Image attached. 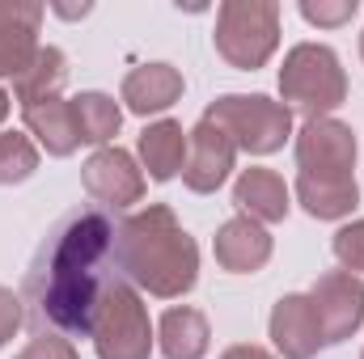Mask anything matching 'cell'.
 <instances>
[{
    "label": "cell",
    "instance_id": "6da1fadb",
    "mask_svg": "<svg viewBox=\"0 0 364 359\" xmlns=\"http://www.w3.org/2000/svg\"><path fill=\"white\" fill-rule=\"evenodd\" d=\"M114 279V220L102 207L60 216L26 270V304L34 334L90 338L93 313Z\"/></svg>",
    "mask_w": 364,
    "mask_h": 359
},
{
    "label": "cell",
    "instance_id": "7a4b0ae2",
    "mask_svg": "<svg viewBox=\"0 0 364 359\" xmlns=\"http://www.w3.org/2000/svg\"><path fill=\"white\" fill-rule=\"evenodd\" d=\"M114 267L132 287L178 300L199 279V245L166 203H149L114 224Z\"/></svg>",
    "mask_w": 364,
    "mask_h": 359
},
{
    "label": "cell",
    "instance_id": "3957f363",
    "mask_svg": "<svg viewBox=\"0 0 364 359\" xmlns=\"http://www.w3.org/2000/svg\"><path fill=\"white\" fill-rule=\"evenodd\" d=\"M279 97L288 110H301L305 118H331V110L348 101V77L339 55L322 43L292 47L279 68Z\"/></svg>",
    "mask_w": 364,
    "mask_h": 359
},
{
    "label": "cell",
    "instance_id": "277c9868",
    "mask_svg": "<svg viewBox=\"0 0 364 359\" xmlns=\"http://www.w3.org/2000/svg\"><path fill=\"white\" fill-rule=\"evenodd\" d=\"M203 118L216 123L233 140V148L250 157H272L292 136V110L263 93H225L203 110Z\"/></svg>",
    "mask_w": 364,
    "mask_h": 359
},
{
    "label": "cell",
    "instance_id": "5b68a950",
    "mask_svg": "<svg viewBox=\"0 0 364 359\" xmlns=\"http://www.w3.org/2000/svg\"><path fill=\"white\" fill-rule=\"evenodd\" d=\"M216 51L225 64L255 72L279 47V4L272 0H225L216 13Z\"/></svg>",
    "mask_w": 364,
    "mask_h": 359
},
{
    "label": "cell",
    "instance_id": "8992f818",
    "mask_svg": "<svg viewBox=\"0 0 364 359\" xmlns=\"http://www.w3.org/2000/svg\"><path fill=\"white\" fill-rule=\"evenodd\" d=\"M97 359H149L153 355V326H149V309L136 296V287L127 279H110L102 292V304L93 313L90 330Z\"/></svg>",
    "mask_w": 364,
    "mask_h": 359
},
{
    "label": "cell",
    "instance_id": "52a82bcc",
    "mask_svg": "<svg viewBox=\"0 0 364 359\" xmlns=\"http://www.w3.org/2000/svg\"><path fill=\"white\" fill-rule=\"evenodd\" d=\"M296 165L305 178H356V131L339 118H305L296 131Z\"/></svg>",
    "mask_w": 364,
    "mask_h": 359
},
{
    "label": "cell",
    "instance_id": "ba28073f",
    "mask_svg": "<svg viewBox=\"0 0 364 359\" xmlns=\"http://www.w3.org/2000/svg\"><path fill=\"white\" fill-rule=\"evenodd\" d=\"M309 300L318 309L326 343H343V338H352L364 326V279L352 275V270H326V275H318Z\"/></svg>",
    "mask_w": 364,
    "mask_h": 359
},
{
    "label": "cell",
    "instance_id": "9c48e42d",
    "mask_svg": "<svg viewBox=\"0 0 364 359\" xmlns=\"http://www.w3.org/2000/svg\"><path fill=\"white\" fill-rule=\"evenodd\" d=\"M233 161H237V148H233V140H229L216 123L199 118V123L186 131V165H182L186 190H195V194L220 190L225 178L233 174Z\"/></svg>",
    "mask_w": 364,
    "mask_h": 359
},
{
    "label": "cell",
    "instance_id": "30bf717a",
    "mask_svg": "<svg viewBox=\"0 0 364 359\" xmlns=\"http://www.w3.org/2000/svg\"><path fill=\"white\" fill-rule=\"evenodd\" d=\"M81 182H85L90 199L102 203V211L106 207L123 211V207L144 199V174H140L136 157L123 153V148H97L85 161V170H81Z\"/></svg>",
    "mask_w": 364,
    "mask_h": 359
},
{
    "label": "cell",
    "instance_id": "8fae6325",
    "mask_svg": "<svg viewBox=\"0 0 364 359\" xmlns=\"http://www.w3.org/2000/svg\"><path fill=\"white\" fill-rule=\"evenodd\" d=\"M272 343L284 359H314L318 347L326 343L322 338V321H318V309L309 296L292 292V296H279L272 309Z\"/></svg>",
    "mask_w": 364,
    "mask_h": 359
},
{
    "label": "cell",
    "instance_id": "7c38bea8",
    "mask_svg": "<svg viewBox=\"0 0 364 359\" xmlns=\"http://www.w3.org/2000/svg\"><path fill=\"white\" fill-rule=\"evenodd\" d=\"M38 26H43V4L0 0V77L26 72V64L38 55Z\"/></svg>",
    "mask_w": 364,
    "mask_h": 359
},
{
    "label": "cell",
    "instance_id": "4fadbf2b",
    "mask_svg": "<svg viewBox=\"0 0 364 359\" xmlns=\"http://www.w3.org/2000/svg\"><path fill=\"white\" fill-rule=\"evenodd\" d=\"M212 254L229 275H255L272 258V233L259 220H250V216H233V220H225L216 228Z\"/></svg>",
    "mask_w": 364,
    "mask_h": 359
},
{
    "label": "cell",
    "instance_id": "5bb4252c",
    "mask_svg": "<svg viewBox=\"0 0 364 359\" xmlns=\"http://www.w3.org/2000/svg\"><path fill=\"white\" fill-rule=\"evenodd\" d=\"M182 97V72L174 64H140L123 77V101L132 114H161Z\"/></svg>",
    "mask_w": 364,
    "mask_h": 359
},
{
    "label": "cell",
    "instance_id": "9a60e30c",
    "mask_svg": "<svg viewBox=\"0 0 364 359\" xmlns=\"http://www.w3.org/2000/svg\"><path fill=\"white\" fill-rule=\"evenodd\" d=\"M233 203L242 207V216H250L259 224H279L288 216V207H292L284 178L275 170H263V165L242 170V178L233 182Z\"/></svg>",
    "mask_w": 364,
    "mask_h": 359
},
{
    "label": "cell",
    "instance_id": "2e32d148",
    "mask_svg": "<svg viewBox=\"0 0 364 359\" xmlns=\"http://www.w3.org/2000/svg\"><path fill=\"white\" fill-rule=\"evenodd\" d=\"M26 127H30V136H38V144L51 157H73L81 148L73 101H64V97H47V101L26 106Z\"/></svg>",
    "mask_w": 364,
    "mask_h": 359
},
{
    "label": "cell",
    "instance_id": "e0dca14e",
    "mask_svg": "<svg viewBox=\"0 0 364 359\" xmlns=\"http://www.w3.org/2000/svg\"><path fill=\"white\" fill-rule=\"evenodd\" d=\"M140 161H144L153 182H170L174 174H182V165H186V131H182V123H174V118L149 123L140 131Z\"/></svg>",
    "mask_w": 364,
    "mask_h": 359
},
{
    "label": "cell",
    "instance_id": "ac0fdd59",
    "mask_svg": "<svg viewBox=\"0 0 364 359\" xmlns=\"http://www.w3.org/2000/svg\"><path fill=\"white\" fill-rule=\"evenodd\" d=\"M157 343H161V355L166 359H203L212 347V330H208V317L199 309H166L161 326H157Z\"/></svg>",
    "mask_w": 364,
    "mask_h": 359
},
{
    "label": "cell",
    "instance_id": "d6986e66",
    "mask_svg": "<svg viewBox=\"0 0 364 359\" xmlns=\"http://www.w3.org/2000/svg\"><path fill=\"white\" fill-rule=\"evenodd\" d=\"M296 199L314 220H343L360 203L356 178H296Z\"/></svg>",
    "mask_w": 364,
    "mask_h": 359
},
{
    "label": "cell",
    "instance_id": "ffe728a7",
    "mask_svg": "<svg viewBox=\"0 0 364 359\" xmlns=\"http://www.w3.org/2000/svg\"><path fill=\"white\" fill-rule=\"evenodd\" d=\"M64 81H68V55L60 47H38V55L26 64V72L13 77V93L21 106H34V101L60 97Z\"/></svg>",
    "mask_w": 364,
    "mask_h": 359
},
{
    "label": "cell",
    "instance_id": "44dd1931",
    "mask_svg": "<svg viewBox=\"0 0 364 359\" xmlns=\"http://www.w3.org/2000/svg\"><path fill=\"white\" fill-rule=\"evenodd\" d=\"M73 118H77V136H81V144L110 148V140L119 136L123 110H119L114 97H106V93H81V97H73Z\"/></svg>",
    "mask_w": 364,
    "mask_h": 359
},
{
    "label": "cell",
    "instance_id": "7402d4cb",
    "mask_svg": "<svg viewBox=\"0 0 364 359\" xmlns=\"http://www.w3.org/2000/svg\"><path fill=\"white\" fill-rule=\"evenodd\" d=\"M34 170H38V148L30 144V136L4 131V136H0V186L26 182Z\"/></svg>",
    "mask_w": 364,
    "mask_h": 359
},
{
    "label": "cell",
    "instance_id": "603a6c76",
    "mask_svg": "<svg viewBox=\"0 0 364 359\" xmlns=\"http://www.w3.org/2000/svg\"><path fill=\"white\" fill-rule=\"evenodd\" d=\"M335 258L343 270L364 275V220H352L335 233Z\"/></svg>",
    "mask_w": 364,
    "mask_h": 359
},
{
    "label": "cell",
    "instance_id": "cb8c5ba5",
    "mask_svg": "<svg viewBox=\"0 0 364 359\" xmlns=\"http://www.w3.org/2000/svg\"><path fill=\"white\" fill-rule=\"evenodd\" d=\"M360 13V4L356 0H301V17L309 21V26H343V21H352Z\"/></svg>",
    "mask_w": 364,
    "mask_h": 359
},
{
    "label": "cell",
    "instance_id": "d4e9b609",
    "mask_svg": "<svg viewBox=\"0 0 364 359\" xmlns=\"http://www.w3.org/2000/svg\"><path fill=\"white\" fill-rule=\"evenodd\" d=\"M17 359H81V351L73 347V338H60V334H34Z\"/></svg>",
    "mask_w": 364,
    "mask_h": 359
},
{
    "label": "cell",
    "instance_id": "484cf974",
    "mask_svg": "<svg viewBox=\"0 0 364 359\" xmlns=\"http://www.w3.org/2000/svg\"><path fill=\"white\" fill-rule=\"evenodd\" d=\"M21 304H26V300H21V296H13V292L0 283V347L21 330V317H26V309H21Z\"/></svg>",
    "mask_w": 364,
    "mask_h": 359
},
{
    "label": "cell",
    "instance_id": "4316f807",
    "mask_svg": "<svg viewBox=\"0 0 364 359\" xmlns=\"http://www.w3.org/2000/svg\"><path fill=\"white\" fill-rule=\"evenodd\" d=\"M220 359H275V355L263 351V347H255V343H237V347H229Z\"/></svg>",
    "mask_w": 364,
    "mask_h": 359
},
{
    "label": "cell",
    "instance_id": "83f0119b",
    "mask_svg": "<svg viewBox=\"0 0 364 359\" xmlns=\"http://www.w3.org/2000/svg\"><path fill=\"white\" fill-rule=\"evenodd\" d=\"M4 118H9V93L0 89V123H4Z\"/></svg>",
    "mask_w": 364,
    "mask_h": 359
},
{
    "label": "cell",
    "instance_id": "f1b7e54d",
    "mask_svg": "<svg viewBox=\"0 0 364 359\" xmlns=\"http://www.w3.org/2000/svg\"><path fill=\"white\" fill-rule=\"evenodd\" d=\"M360 55H364V34H360Z\"/></svg>",
    "mask_w": 364,
    "mask_h": 359
},
{
    "label": "cell",
    "instance_id": "f546056e",
    "mask_svg": "<svg viewBox=\"0 0 364 359\" xmlns=\"http://www.w3.org/2000/svg\"><path fill=\"white\" fill-rule=\"evenodd\" d=\"M360 359H364V355H360Z\"/></svg>",
    "mask_w": 364,
    "mask_h": 359
}]
</instances>
